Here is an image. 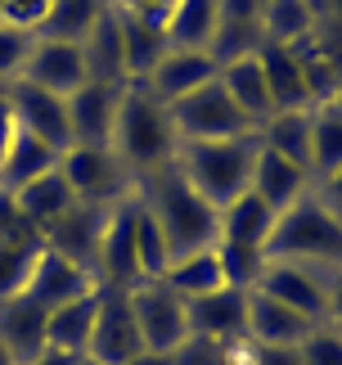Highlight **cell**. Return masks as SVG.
Segmentation results:
<instances>
[{"instance_id": "52", "label": "cell", "mask_w": 342, "mask_h": 365, "mask_svg": "<svg viewBox=\"0 0 342 365\" xmlns=\"http://www.w3.org/2000/svg\"><path fill=\"white\" fill-rule=\"evenodd\" d=\"M333 329H338V334H342V320H338V325H333Z\"/></svg>"}, {"instance_id": "12", "label": "cell", "mask_w": 342, "mask_h": 365, "mask_svg": "<svg viewBox=\"0 0 342 365\" xmlns=\"http://www.w3.org/2000/svg\"><path fill=\"white\" fill-rule=\"evenodd\" d=\"M221 73V63H217V54L212 50H176V46H167V54L158 59V68L140 81L158 104H176L185 100V95H194L198 86H207V81H217Z\"/></svg>"}, {"instance_id": "40", "label": "cell", "mask_w": 342, "mask_h": 365, "mask_svg": "<svg viewBox=\"0 0 342 365\" xmlns=\"http://www.w3.org/2000/svg\"><path fill=\"white\" fill-rule=\"evenodd\" d=\"M14 235H41V230L27 226V217L19 212V199H14V190L0 185V240H14Z\"/></svg>"}, {"instance_id": "26", "label": "cell", "mask_w": 342, "mask_h": 365, "mask_svg": "<svg viewBox=\"0 0 342 365\" xmlns=\"http://www.w3.org/2000/svg\"><path fill=\"white\" fill-rule=\"evenodd\" d=\"M118 14V36H122V63H126V81H145L158 59L167 54V32L158 23H145V19H131V14L113 9Z\"/></svg>"}, {"instance_id": "50", "label": "cell", "mask_w": 342, "mask_h": 365, "mask_svg": "<svg viewBox=\"0 0 342 365\" xmlns=\"http://www.w3.org/2000/svg\"><path fill=\"white\" fill-rule=\"evenodd\" d=\"M77 365H99V361H90V356H81V361H77Z\"/></svg>"}, {"instance_id": "17", "label": "cell", "mask_w": 342, "mask_h": 365, "mask_svg": "<svg viewBox=\"0 0 342 365\" xmlns=\"http://www.w3.org/2000/svg\"><path fill=\"white\" fill-rule=\"evenodd\" d=\"M118 100H122V86H113V81H86L81 91L68 95V131H73V145L108 149Z\"/></svg>"}, {"instance_id": "31", "label": "cell", "mask_w": 342, "mask_h": 365, "mask_svg": "<svg viewBox=\"0 0 342 365\" xmlns=\"http://www.w3.org/2000/svg\"><path fill=\"white\" fill-rule=\"evenodd\" d=\"M316 32V14L306 0H266L261 5V41L270 46H302Z\"/></svg>"}, {"instance_id": "34", "label": "cell", "mask_w": 342, "mask_h": 365, "mask_svg": "<svg viewBox=\"0 0 342 365\" xmlns=\"http://www.w3.org/2000/svg\"><path fill=\"white\" fill-rule=\"evenodd\" d=\"M342 167V108L316 104L311 118V176H324Z\"/></svg>"}, {"instance_id": "14", "label": "cell", "mask_w": 342, "mask_h": 365, "mask_svg": "<svg viewBox=\"0 0 342 365\" xmlns=\"http://www.w3.org/2000/svg\"><path fill=\"white\" fill-rule=\"evenodd\" d=\"M99 289V279L90 266H81L73 257H63V252H54L41 244V257L32 266V279H27V298L41 302L46 312H54V307H63V302H73V298H86V293H95Z\"/></svg>"}, {"instance_id": "38", "label": "cell", "mask_w": 342, "mask_h": 365, "mask_svg": "<svg viewBox=\"0 0 342 365\" xmlns=\"http://www.w3.org/2000/svg\"><path fill=\"white\" fill-rule=\"evenodd\" d=\"M27 50H32V32H23V27H14V23L0 19V86L19 81Z\"/></svg>"}, {"instance_id": "5", "label": "cell", "mask_w": 342, "mask_h": 365, "mask_svg": "<svg viewBox=\"0 0 342 365\" xmlns=\"http://www.w3.org/2000/svg\"><path fill=\"white\" fill-rule=\"evenodd\" d=\"M59 172H63V180L73 185V194H77L81 203L118 207V203H126L135 194V176L118 163V153L99 149V145H73V149H63Z\"/></svg>"}, {"instance_id": "35", "label": "cell", "mask_w": 342, "mask_h": 365, "mask_svg": "<svg viewBox=\"0 0 342 365\" xmlns=\"http://www.w3.org/2000/svg\"><path fill=\"white\" fill-rule=\"evenodd\" d=\"M217 262H221V275L230 289H256V279L266 271V252L261 248H244V244H225L217 240Z\"/></svg>"}, {"instance_id": "18", "label": "cell", "mask_w": 342, "mask_h": 365, "mask_svg": "<svg viewBox=\"0 0 342 365\" xmlns=\"http://www.w3.org/2000/svg\"><path fill=\"white\" fill-rule=\"evenodd\" d=\"M104 221H108V207L77 199L59 221H54V226L41 230V244L95 271V252H99V240H104Z\"/></svg>"}, {"instance_id": "15", "label": "cell", "mask_w": 342, "mask_h": 365, "mask_svg": "<svg viewBox=\"0 0 342 365\" xmlns=\"http://www.w3.org/2000/svg\"><path fill=\"white\" fill-rule=\"evenodd\" d=\"M185 320H190V334H207L217 343H234L248 339V289H212L203 298L185 302Z\"/></svg>"}, {"instance_id": "21", "label": "cell", "mask_w": 342, "mask_h": 365, "mask_svg": "<svg viewBox=\"0 0 342 365\" xmlns=\"http://www.w3.org/2000/svg\"><path fill=\"white\" fill-rule=\"evenodd\" d=\"M275 207L261 203L252 190H244L239 199H230L225 207H217V240L225 244H244V248H261L266 252V240L275 230Z\"/></svg>"}, {"instance_id": "24", "label": "cell", "mask_w": 342, "mask_h": 365, "mask_svg": "<svg viewBox=\"0 0 342 365\" xmlns=\"http://www.w3.org/2000/svg\"><path fill=\"white\" fill-rule=\"evenodd\" d=\"M316 329V320L297 316L293 307L270 298L261 289H248V339L252 343H297L302 334Z\"/></svg>"}, {"instance_id": "43", "label": "cell", "mask_w": 342, "mask_h": 365, "mask_svg": "<svg viewBox=\"0 0 342 365\" xmlns=\"http://www.w3.org/2000/svg\"><path fill=\"white\" fill-rule=\"evenodd\" d=\"M19 140V118H14V104H9V95L0 91V163H5V153L9 145Z\"/></svg>"}, {"instance_id": "45", "label": "cell", "mask_w": 342, "mask_h": 365, "mask_svg": "<svg viewBox=\"0 0 342 365\" xmlns=\"http://www.w3.org/2000/svg\"><path fill=\"white\" fill-rule=\"evenodd\" d=\"M316 23H342V0H306Z\"/></svg>"}, {"instance_id": "22", "label": "cell", "mask_w": 342, "mask_h": 365, "mask_svg": "<svg viewBox=\"0 0 342 365\" xmlns=\"http://www.w3.org/2000/svg\"><path fill=\"white\" fill-rule=\"evenodd\" d=\"M256 63H261L275 113L279 108H311V91H306V77H302V63H297L293 46H270V41H261L256 46Z\"/></svg>"}, {"instance_id": "23", "label": "cell", "mask_w": 342, "mask_h": 365, "mask_svg": "<svg viewBox=\"0 0 342 365\" xmlns=\"http://www.w3.org/2000/svg\"><path fill=\"white\" fill-rule=\"evenodd\" d=\"M217 27H221V0H171L162 32L167 46L176 50H212Z\"/></svg>"}, {"instance_id": "3", "label": "cell", "mask_w": 342, "mask_h": 365, "mask_svg": "<svg viewBox=\"0 0 342 365\" xmlns=\"http://www.w3.org/2000/svg\"><path fill=\"white\" fill-rule=\"evenodd\" d=\"M256 158V135H230V140H185L176 149V176L190 185L203 203L225 207L248 190Z\"/></svg>"}, {"instance_id": "44", "label": "cell", "mask_w": 342, "mask_h": 365, "mask_svg": "<svg viewBox=\"0 0 342 365\" xmlns=\"http://www.w3.org/2000/svg\"><path fill=\"white\" fill-rule=\"evenodd\" d=\"M324 312H329V325L342 320V266L329 271V289H324Z\"/></svg>"}, {"instance_id": "28", "label": "cell", "mask_w": 342, "mask_h": 365, "mask_svg": "<svg viewBox=\"0 0 342 365\" xmlns=\"http://www.w3.org/2000/svg\"><path fill=\"white\" fill-rule=\"evenodd\" d=\"M14 199H19V212L27 217V226L46 230V226H54V221H59L68 207L77 203V194H73V185L63 180V172L54 167V172L27 180L23 190H14Z\"/></svg>"}, {"instance_id": "37", "label": "cell", "mask_w": 342, "mask_h": 365, "mask_svg": "<svg viewBox=\"0 0 342 365\" xmlns=\"http://www.w3.org/2000/svg\"><path fill=\"white\" fill-rule=\"evenodd\" d=\"M297 356L302 365H342V334L333 325H316L297 339Z\"/></svg>"}, {"instance_id": "42", "label": "cell", "mask_w": 342, "mask_h": 365, "mask_svg": "<svg viewBox=\"0 0 342 365\" xmlns=\"http://www.w3.org/2000/svg\"><path fill=\"white\" fill-rule=\"evenodd\" d=\"M113 9H122V14H131V19H145V23H167V14H171V0H108Z\"/></svg>"}, {"instance_id": "41", "label": "cell", "mask_w": 342, "mask_h": 365, "mask_svg": "<svg viewBox=\"0 0 342 365\" xmlns=\"http://www.w3.org/2000/svg\"><path fill=\"white\" fill-rule=\"evenodd\" d=\"M311 194H316V203L324 207V212H333L342 221V167H333V172L316 176V185H311Z\"/></svg>"}, {"instance_id": "19", "label": "cell", "mask_w": 342, "mask_h": 365, "mask_svg": "<svg viewBox=\"0 0 342 365\" xmlns=\"http://www.w3.org/2000/svg\"><path fill=\"white\" fill-rule=\"evenodd\" d=\"M46 320L50 312L41 302H32L27 293L19 298H0V343L14 356V365H27L36 352H46Z\"/></svg>"}, {"instance_id": "53", "label": "cell", "mask_w": 342, "mask_h": 365, "mask_svg": "<svg viewBox=\"0 0 342 365\" xmlns=\"http://www.w3.org/2000/svg\"><path fill=\"white\" fill-rule=\"evenodd\" d=\"M0 91H5V86H0Z\"/></svg>"}, {"instance_id": "29", "label": "cell", "mask_w": 342, "mask_h": 365, "mask_svg": "<svg viewBox=\"0 0 342 365\" xmlns=\"http://www.w3.org/2000/svg\"><path fill=\"white\" fill-rule=\"evenodd\" d=\"M95 293L73 298V302H63V307H54V312H50V320H46V343L50 347H59V352H68V356H86L90 325H95Z\"/></svg>"}, {"instance_id": "13", "label": "cell", "mask_w": 342, "mask_h": 365, "mask_svg": "<svg viewBox=\"0 0 342 365\" xmlns=\"http://www.w3.org/2000/svg\"><path fill=\"white\" fill-rule=\"evenodd\" d=\"M14 118H19V131L46 140L50 149H73V131H68V100L63 95H50L41 86H27V81H9L5 86Z\"/></svg>"}, {"instance_id": "9", "label": "cell", "mask_w": 342, "mask_h": 365, "mask_svg": "<svg viewBox=\"0 0 342 365\" xmlns=\"http://www.w3.org/2000/svg\"><path fill=\"white\" fill-rule=\"evenodd\" d=\"M140 325V339H145V352H171L185 334H190V320H185V298H176L162 279H140L135 289H126Z\"/></svg>"}, {"instance_id": "8", "label": "cell", "mask_w": 342, "mask_h": 365, "mask_svg": "<svg viewBox=\"0 0 342 365\" xmlns=\"http://www.w3.org/2000/svg\"><path fill=\"white\" fill-rule=\"evenodd\" d=\"M19 81L27 86H41L50 95H73L90 81V63H86V50L77 41H59V36H32V50L23 59Z\"/></svg>"}, {"instance_id": "7", "label": "cell", "mask_w": 342, "mask_h": 365, "mask_svg": "<svg viewBox=\"0 0 342 365\" xmlns=\"http://www.w3.org/2000/svg\"><path fill=\"white\" fill-rule=\"evenodd\" d=\"M145 352V339H140L135 312L126 289H99L95 293V325H90V343H86V356L99 365H126L131 356Z\"/></svg>"}, {"instance_id": "25", "label": "cell", "mask_w": 342, "mask_h": 365, "mask_svg": "<svg viewBox=\"0 0 342 365\" xmlns=\"http://www.w3.org/2000/svg\"><path fill=\"white\" fill-rule=\"evenodd\" d=\"M162 284L176 293V298H203V293L221 289L225 275H221V262H217V248H190V252H176V257L167 262V271L158 275Z\"/></svg>"}, {"instance_id": "30", "label": "cell", "mask_w": 342, "mask_h": 365, "mask_svg": "<svg viewBox=\"0 0 342 365\" xmlns=\"http://www.w3.org/2000/svg\"><path fill=\"white\" fill-rule=\"evenodd\" d=\"M59 158H63V153H59V149H50L46 140H36V135L19 131V140L9 145L5 163H0V185H5V190H23L27 180H36V176L54 172V167H59Z\"/></svg>"}, {"instance_id": "2", "label": "cell", "mask_w": 342, "mask_h": 365, "mask_svg": "<svg viewBox=\"0 0 342 365\" xmlns=\"http://www.w3.org/2000/svg\"><path fill=\"white\" fill-rule=\"evenodd\" d=\"M135 199L153 217V226L162 230L167 252H190L217 244V207L203 203L198 194L176 176V167H162L145 180H135Z\"/></svg>"}, {"instance_id": "6", "label": "cell", "mask_w": 342, "mask_h": 365, "mask_svg": "<svg viewBox=\"0 0 342 365\" xmlns=\"http://www.w3.org/2000/svg\"><path fill=\"white\" fill-rule=\"evenodd\" d=\"M171 126H176V140H230V135H256L248 118L234 108V100L221 91V81H207L194 95H185L167 108Z\"/></svg>"}, {"instance_id": "46", "label": "cell", "mask_w": 342, "mask_h": 365, "mask_svg": "<svg viewBox=\"0 0 342 365\" xmlns=\"http://www.w3.org/2000/svg\"><path fill=\"white\" fill-rule=\"evenodd\" d=\"M81 356H68V352H59V347H46V352H36L27 365H77Z\"/></svg>"}, {"instance_id": "1", "label": "cell", "mask_w": 342, "mask_h": 365, "mask_svg": "<svg viewBox=\"0 0 342 365\" xmlns=\"http://www.w3.org/2000/svg\"><path fill=\"white\" fill-rule=\"evenodd\" d=\"M108 149L118 153V163L135 180L162 172V167H171V158H176L180 140H176V126H171L167 104H158L140 81H126V86H122Z\"/></svg>"}, {"instance_id": "39", "label": "cell", "mask_w": 342, "mask_h": 365, "mask_svg": "<svg viewBox=\"0 0 342 365\" xmlns=\"http://www.w3.org/2000/svg\"><path fill=\"white\" fill-rule=\"evenodd\" d=\"M50 5L54 0H5V23H14V27H23V32H41L46 27V19H50Z\"/></svg>"}, {"instance_id": "16", "label": "cell", "mask_w": 342, "mask_h": 365, "mask_svg": "<svg viewBox=\"0 0 342 365\" xmlns=\"http://www.w3.org/2000/svg\"><path fill=\"white\" fill-rule=\"evenodd\" d=\"M311 185H316V176H311L302 163H293V158H284V153H275V149L256 145L248 190H252L261 203H270L275 212H284V207H293L297 199H306Z\"/></svg>"}, {"instance_id": "20", "label": "cell", "mask_w": 342, "mask_h": 365, "mask_svg": "<svg viewBox=\"0 0 342 365\" xmlns=\"http://www.w3.org/2000/svg\"><path fill=\"white\" fill-rule=\"evenodd\" d=\"M221 91L234 100V108L248 118V126L256 131L270 113H275V104H270V91H266V77H261V63H256V50L252 54H234V59L221 63Z\"/></svg>"}, {"instance_id": "33", "label": "cell", "mask_w": 342, "mask_h": 365, "mask_svg": "<svg viewBox=\"0 0 342 365\" xmlns=\"http://www.w3.org/2000/svg\"><path fill=\"white\" fill-rule=\"evenodd\" d=\"M41 257V235H14L0 240V298H19L32 279V266Z\"/></svg>"}, {"instance_id": "36", "label": "cell", "mask_w": 342, "mask_h": 365, "mask_svg": "<svg viewBox=\"0 0 342 365\" xmlns=\"http://www.w3.org/2000/svg\"><path fill=\"white\" fill-rule=\"evenodd\" d=\"M171 361L176 365H230V343H217L207 334H185L171 347Z\"/></svg>"}, {"instance_id": "49", "label": "cell", "mask_w": 342, "mask_h": 365, "mask_svg": "<svg viewBox=\"0 0 342 365\" xmlns=\"http://www.w3.org/2000/svg\"><path fill=\"white\" fill-rule=\"evenodd\" d=\"M0 365H14V356L5 352V343H0Z\"/></svg>"}, {"instance_id": "47", "label": "cell", "mask_w": 342, "mask_h": 365, "mask_svg": "<svg viewBox=\"0 0 342 365\" xmlns=\"http://www.w3.org/2000/svg\"><path fill=\"white\" fill-rule=\"evenodd\" d=\"M126 365H176V361H171V352H140V356H131Z\"/></svg>"}, {"instance_id": "27", "label": "cell", "mask_w": 342, "mask_h": 365, "mask_svg": "<svg viewBox=\"0 0 342 365\" xmlns=\"http://www.w3.org/2000/svg\"><path fill=\"white\" fill-rule=\"evenodd\" d=\"M311 118H316V104L311 108H279V113H270L256 126V145L275 149L311 172Z\"/></svg>"}, {"instance_id": "48", "label": "cell", "mask_w": 342, "mask_h": 365, "mask_svg": "<svg viewBox=\"0 0 342 365\" xmlns=\"http://www.w3.org/2000/svg\"><path fill=\"white\" fill-rule=\"evenodd\" d=\"M333 108H342V81H338V91H333V100H329Z\"/></svg>"}, {"instance_id": "51", "label": "cell", "mask_w": 342, "mask_h": 365, "mask_svg": "<svg viewBox=\"0 0 342 365\" xmlns=\"http://www.w3.org/2000/svg\"><path fill=\"white\" fill-rule=\"evenodd\" d=\"M0 19H5V0H0Z\"/></svg>"}, {"instance_id": "11", "label": "cell", "mask_w": 342, "mask_h": 365, "mask_svg": "<svg viewBox=\"0 0 342 365\" xmlns=\"http://www.w3.org/2000/svg\"><path fill=\"white\" fill-rule=\"evenodd\" d=\"M256 289L279 298L284 307H293L297 316L316 320V325H329V312H324V289H329V271L306 262H266Z\"/></svg>"}, {"instance_id": "4", "label": "cell", "mask_w": 342, "mask_h": 365, "mask_svg": "<svg viewBox=\"0 0 342 365\" xmlns=\"http://www.w3.org/2000/svg\"><path fill=\"white\" fill-rule=\"evenodd\" d=\"M266 262H306L320 271H338L342 266V221L324 212L316 194L297 199L275 217V230L266 240Z\"/></svg>"}, {"instance_id": "32", "label": "cell", "mask_w": 342, "mask_h": 365, "mask_svg": "<svg viewBox=\"0 0 342 365\" xmlns=\"http://www.w3.org/2000/svg\"><path fill=\"white\" fill-rule=\"evenodd\" d=\"M104 9H108V0H54L50 19L36 36H59V41H77L81 46L90 36V27L104 19Z\"/></svg>"}, {"instance_id": "10", "label": "cell", "mask_w": 342, "mask_h": 365, "mask_svg": "<svg viewBox=\"0 0 342 365\" xmlns=\"http://www.w3.org/2000/svg\"><path fill=\"white\" fill-rule=\"evenodd\" d=\"M95 279L99 289H135L140 279V257H135V194L118 207H108L104 240L95 252Z\"/></svg>"}]
</instances>
